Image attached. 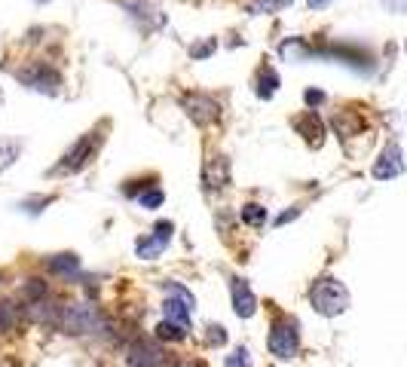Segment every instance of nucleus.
Wrapping results in <instances>:
<instances>
[{"label":"nucleus","instance_id":"nucleus-22","mask_svg":"<svg viewBox=\"0 0 407 367\" xmlns=\"http://www.w3.org/2000/svg\"><path fill=\"white\" fill-rule=\"evenodd\" d=\"M16 156H18V144L16 141H0V171H6L9 166L16 162Z\"/></svg>","mask_w":407,"mask_h":367},{"label":"nucleus","instance_id":"nucleus-9","mask_svg":"<svg viewBox=\"0 0 407 367\" xmlns=\"http://www.w3.org/2000/svg\"><path fill=\"white\" fill-rule=\"evenodd\" d=\"M202 181H206L208 190H223L230 184V159L227 156H208L206 171H202Z\"/></svg>","mask_w":407,"mask_h":367},{"label":"nucleus","instance_id":"nucleus-6","mask_svg":"<svg viewBox=\"0 0 407 367\" xmlns=\"http://www.w3.org/2000/svg\"><path fill=\"white\" fill-rule=\"evenodd\" d=\"M129 367H166V352L154 340H135L129 349Z\"/></svg>","mask_w":407,"mask_h":367},{"label":"nucleus","instance_id":"nucleus-3","mask_svg":"<svg viewBox=\"0 0 407 367\" xmlns=\"http://www.w3.org/2000/svg\"><path fill=\"white\" fill-rule=\"evenodd\" d=\"M18 80L34 89V92H46V95H56L58 86H62V74H58L56 68H49L46 61H31L28 68L18 70Z\"/></svg>","mask_w":407,"mask_h":367},{"label":"nucleus","instance_id":"nucleus-20","mask_svg":"<svg viewBox=\"0 0 407 367\" xmlns=\"http://www.w3.org/2000/svg\"><path fill=\"white\" fill-rule=\"evenodd\" d=\"M18 324V309L13 303L0 300V334H9Z\"/></svg>","mask_w":407,"mask_h":367},{"label":"nucleus","instance_id":"nucleus-16","mask_svg":"<svg viewBox=\"0 0 407 367\" xmlns=\"http://www.w3.org/2000/svg\"><path fill=\"white\" fill-rule=\"evenodd\" d=\"M162 251H166V245H162L157 236H141L135 242V254H138L141 260H157Z\"/></svg>","mask_w":407,"mask_h":367},{"label":"nucleus","instance_id":"nucleus-27","mask_svg":"<svg viewBox=\"0 0 407 367\" xmlns=\"http://www.w3.org/2000/svg\"><path fill=\"white\" fill-rule=\"evenodd\" d=\"M227 367H248V352L236 349L233 355H227Z\"/></svg>","mask_w":407,"mask_h":367},{"label":"nucleus","instance_id":"nucleus-30","mask_svg":"<svg viewBox=\"0 0 407 367\" xmlns=\"http://www.w3.org/2000/svg\"><path fill=\"white\" fill-rule=\"evenodd\" d=\"M297 214H300V206H294L291 211H282L279 218H276V227H285V223H288V220H294V218H297Z\"/></svg>","mask_w":407,"mask_h":367},{"label":"nucleus","instance_id":"nucleus-2","mask_svg":"<svg viewBox=\"0 0 407 367\" xmlns=\"http://www.w3.org/2000/svg\"><path fill=\"white\" fill-rule=\"evenodd\" d=\"M310 303L319 315H340L349 309V291L340 279H319L310 291Z\"/></svg>","mask_w":407,"mask_h":367},{"label":"nucleus","instance_id":"nucleus-8","mask_svg":"<svg viewBox=\"0 0 407 367\" xmlns=\"http://www.w3.org/2000/svg\"><path fill=\"white\" fill-rule=\"evenodd\" d=\"M230 294H233V312H236L239 319H251V315L258 312V297H254V291L248 288V282L242 279V275H233Z\"/></svg>","mask_w":407,"mask_h":367},{"label":"nucleus","instance_id":"nucleus-25","mask_svg":"<svg viewBox=\"0 0 407 367\" xmlns=\"http://www.w3.org/2000/svg\"><path fill=\"white\" fill-rule=\"evenodd\" d=\"M171 230H175V223H171V220H162V223H157V227H154V236H157L162 245H169V242H171Z\"/></svg>","mask_w":407,"mask_h":367},{"label":"nucleus","instance_id":"nucleus-28","mask_svg":"<svg viewBox=\"0 0 407 367\" xmlns=\"http://www.w3.org/2000/svg\"><path fill=\"white\" fill-rule=\"evenodd\" d=\"M303 98H307L310 110H315L319 105H324V92H319V89H307V92H303Z\"/></svg>","mask_w":407,"mask_h":367},{"label":"nucleus","instance_id":"nucleus-17","mask_svg":"<svg viewBox=\"0 0 407 367\" xmlns=\"http://www.w3.org/2000/svg\"><path fill=\"white\" fill-rule=\"evenodd\" d=\"M49 270L58 272V275H77L80 257L77 254H56V257H49Z\"/></svg>","mask_w":407,"mask_h":367},{"label":"nucleus","instance_id":"nucleus-4","mask_svg":"<svg viewBox=\"0 0 407 367\" xmlns=\"http://www.w3.org/2000/svg\"><path fill=\"white\" fill-rule=\"evenodd\" d=\"M270 352L276 355L279 361H288L294 358V355L300 352V334H297V324L294 321H276L273 324V331H270Z\"/></svg>","mask_w":407,"mask_h":367},{"label":"nucleus","instance_id":"nucleus-1","mask_svg":"<svg viewBox=\"0 0 407 367\" xmlns=\"http://www.w3.org/2000/svg\"><path fill=\"white\" fill-rule=\"evenodd\" d=\"M58 328H62L65 334H98L101 328H105V319H101V312L95 309V306L89 303H68L58 309Z\"/></svg>","mask_w":407,"mask_h":367},{"label":"nucleus","instance_id":"nucleus-11","mask_svg":"<svg viewBox=\"0 0 407 367\" xmlns=\"http://www.w3.org/2000/svg\"><path fill=\"white\" fill-rule=\"evenodd\" d=\"M190 312H193V297H169L162 303V315H166V321H175L181 328H190Z\"/></svg>","mask_w":407,"mask_h":367},{"label":"nucleus","instance_id":"nucleus-15","mask_svg":"<svg viewBox=\"0 0 407 367\" xmlns=\"http://www.w3.org/2000/svg\"><path fill=\"white\" fill-rule=\"evenodd\" d=\"M276 89H279V74L270 65H263L260 74H258V95L260 98H273V95H276Z\"/></svg>","mask_w":407,"mask_h":367},{"label":"nucleus","instance_id":"nucleus-24","mask_svg":"<svg viewBox=\"0 0 407 367\" xmlns=\"http://www.w3.org/2000/svg\"><path fill=\"white\" fill-rule=\"evenodd\" d=\"M25 297H28V300L46 297V284L40 282V279H28V284H25Z\"/></svg>","mask_w":407,"mask_h":367},{"label":"nucleus","instance_id":"nucleus-26","mask_svg":"<svg viewBox=\"0 0 407 367\" xmlns=\"http://www.w3.org/2000/svg\"><path fill=\"white\" fill-rule=\"evenodd\" d=\"M215 49H218V43H215V40H206V43H196V46H193V49H190V55L199 61V58L211 55V53H215Z\"/></svg>","mask_w":407,"mask_h":367},{"label":"nucleus","instance_id":"nucleus-12","mask_svg":"<svg viewBox=\"0 0 407 367\" xmlns=\"http://www.w3.org/2000/svg\"><path fill=\"white\" fill-rule=\"evenodd\" d=\"M294 129L303 135V141H310L312 147H322L324 141V129H322V119L315 117V110H307L303 117H294Z\"/></svg>","mask_w":407,"mask_h":367},{"label":"nucleus","instance_id":"nucleus-7","mask_svg":"<svg viewBox=\"0 0 407 367\" xmlns=\"http://www.w3.org/2000/svg\"><path fill=\"white\" fill-rule=\"evenodd\" d=\"M404 171V156H401V147L395 144H386V150L380 153V159L374 162V178L376 181H392Z\"/></svg>","mask_w":407,"mask_h":367},{"label":"nucleus","instance_id":"nucleus-31","mask_svg":"<svg viewBox=\"0 0 407 367\" xmlns=\"http://www.w3.org/2000/svg\"><path fill=\"white\" fill-rule=\"evenodd\" d=\"M307 4H310V9H322V6H328L331 0H307Z\"/></svg>","mask_w":407,"mask_h":367},{"label":"nucleus","instance_id":"nucleus-23","mask_svg":"<svg viewBox=\"0 0 407 367\" xmlns=\"http://www.w3.org/2000/svg\"><path fill=\"white\" fill-rule=\"evenodd\" d=\"M162 202H166V193H162V190H147V193H141V196H138L141 208H159Z\"/></svg>","mask_w":407,"mask_h":367},{"label":"nucleus","instance_id":"nucleus-5","mask_svg":"<svg viewBox=\"0 0 407 367\" xmlns=\"http://www.w3.org/2000/svg\"><path fill=\"white\" fill-rule=\"evenodd\" d=\"M181 107H184V114L196 122V126H211L218 117H221V107H218V101L215 98H208V95H199V92H193V95H184L181 98Z\"/></svg>","mask_w":407,"mask_h":367},{"label":"nucleus","instance_id":"nucleus-13","mask_svg":"<svg viewBox=\"0 0 407 367\" xmlns=\"http://www.w3.org/2000/svg\"><path fill=\"white\" fill-rule=\"evenodd\" d=\"M92 150H95L92 138H89V135H86V138H80L77 144L68 150V156H65L68 162H62V169H65V171H80V169H83L86 162H89V156H92Z\"/></svg>","mask_w":407,"mask_h":367},{"label":"nucleus","instance_id":"nucleus-18","mask_svg":"<svg viewBox=\"0 0 407 367\" xmlns=\"http://www.w3.org/2000/svg\"><path fill=\"white\" fill-rule=\"evenodd\" d=\"M294 0H254V4L248 6V13L251 16H273V13H279V9L285 6H291Z\"/></svg>","mask_w":407,"mask_h":367},{"label":"nucleus","instance_id":"nucleus-10","mask_svg":"<svg viewBox=\"0 0 407 367\" xmlns=\"http://www.w3.org/2000/svg\"><path fill=\"white\" fill-rule=\"evenodd\" d=\"M58 309H62L58 303L40 297V300H28L22 315H25L28 321H34V324H56L58 321Z\"/></svg>","mask_w":407,"mask_h":367},{"label":"nucleus","instance_id":"nucleus-14","mask_svg":"<svg viewBox=\"0 0 407 367\" xmlns=\"http://www.w3.org/2000/svg\"><path fill=\"white\" fill-rule=\"evenodd\" d=\"M334 132H337V135L346 141V138H352V135H359L361 132V119H359V114H349V110H346V114H337L334 117Z\"/></svg>","mask_w":407,"mask_h":367},{"label":"nucleus","instance_id":"nucleus-21","mask_svg":"<svg viewBox=\"0 0 407 367\" xmlns=\"http://www.w3.org/2000/svg\"><path fill=\"white\" fill-rule=\"evenodd\" d=\"M242 220H245L248 227H263V223H267V208L258 206V202H248V206L242 208Z\"/></svg>","mask_w":407,"mask_h":367},{"label":"nucleus","instance_id":"nucleus-32","mask_svg":"<svg viewBox=\"0 0 407 367\" xmlns=\"http://www.w3.org/2000/svg\"><path fill=\"white\" fill-rule=\"evenodd\" d=\"M187 367H199V364H187Z\"/></svg>","mask_w":407,"mask_h":367},{"label":"nucleus","instance_id":"nucleus-29","mask_svg":"<svg viewBox=\"0 0 407 367\" xmlns=\"http://www.w3.org/2000/svg\"><path fill=\"white\" fill-rule=\"evenodd\" d=\"M208 343L211 346H223V343H227V334H223L221 324H211V328H208Z\"/></svg>","mask_w":407,"mask_h":367},{"label":"nucleus","instance_id":"nucleus-19","mask_svg":"<svg viewBox=\"0 0 407 367\" xmlns=\"http://www.w3.org/2000/svg\"><path fill=\"white\" fill-rule=\"evenodd\" d=\"M157 336L159 340H169V343H181V340H187V328H181V324H175V321H159Z\"/></svg>","mask_w":407,"mask_h":367}]
</instances>
